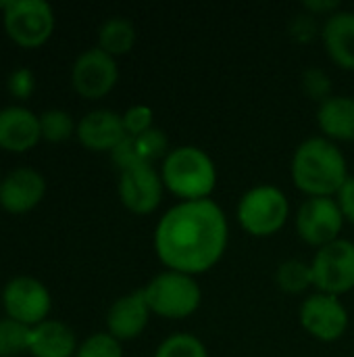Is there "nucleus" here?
<instances>
[{"instance_id":"nucleus-1","label":"nucleus","mask_w":354,"mask_h":357,"mask_svg":"<svg viewBox=\"0 0 354 357\" xmlns=\"http://www.w3.org/2000/svg\"><path fill=\"white\" fill-rule=\"evenodd\" d=\"M227 238V218L215 201H182L159 220L154 251L167 270L196 276L219 264Z\"/></svg>"},{"instance_id":"nucleus-2","label":"nucleus","mask_w":354,"mask_h":357,"mask_svg":"<svg viewBox=\"0 0 354 357\" xmlns=\"http://www.w3.org/2000/svg\"><path fill=\"white\" fill-rule=\"evenodd\" d=\"M348 165L338 144L325 136L303 140L292 157V180L309 197H334L348 180Z\"/></svg>"},{"instance_id":"nucleus-3","label":"nucleus","mask_w":354,"mask_h":357,"mask_svg":"<svg viewBox=\"0 0 354 357\" xmlns=\"http://www.w3.org/2000/svg\"><path fill=\"white\" fill-rule=\"evenodd\" d=\"M165 188L182 201L209 199L217 184V167L213 159L198 146H177L169 151L161 165Z\"/></svg>"},{"instance_id":"nucleus-4","label":"nucleus","mask_w":354,"mask_h":357,"mask_svg":"<svg viewBox=\"0 0 354 357\" xmlns=\"http://www.w3.org/2000/svg\"><path fill=\"white\" fill-rule=\"evenodd\" d=\"M142 293L146 297L150 312L154 316L169 318V320L188 318L202 303V291L200 284L194 280V276L173 270L156 274L142 289Z\"/></svg>"},{"instance_id":"nucleus-5","label":"nucleus","mask_w":354,"mask_h":357,"mask_svg":"<svg viewBox=\"0 0 354 357\" xmlns=\"http://www.w3.org/2000/svg\"><path fill=\"white\" fill-rule=\"evenodd\" d=\"M288 213V197L273 184H259L246 190L236 209L242 230L257 238L277 234L286 226Z\"/></svg>"},{"instance_id":"nucleus-6","label":"nucleus","mask_w":354,"mask_h":357,"mask_svg":"<svg viewBox=\"0 0 354 357\" xmlns=\"http://www.w3.org/2000/svg\"><path fill=\"white\" fill-rule=\"evenodd\" d=\"M0 10L6 36L21 48L44 46L56 25L54 10L46 0H4Z\"/></svg>"},{"instance_id":"nucleus-7","label":"nucleus","mask_w":354,"mask_h":357,"mask_svg":"<svg viewBox=\"0 0 354 357\" xmlns=\"http://www.w3.org/2000/svg\"><path fill=\"white\" fill-rule=\"evenodd\" d=\"M313 287L325 295H344L354 289V243L338 238L321 247L313 261Z\"/></svg>"},{"instance_id":"nucleus-8","label":"nucleus","mask_w":354,"mask_h":357,"mask_svg":"<svg viewBox=\"0 0 354 357\" xmlns=\"http://www.w3.org/2000/svg\"><path fill=\"white\" fill-rule=\"evenodd\" d=\"M2 307L6 318L33 328L48 320L52 297L42 280L33 276H15L2 289Z\"/></svg>"},{"instance_id":"nucleus-9","label":"nucleus","mask_w":354,"mask_h":357,"mask_svg":"<svg viewBox=\"0 0 354 357\" xmlns=\"http://www.w3.org/2000/svg\"><path fill=\"white\" fill-rule=\"evenodd\" d=\"M344 215L334 197H309L296 213V232L311 247H325L338 241Z\"/></svg>"},{"instance_id":"nucleus-10","label":"nucleus","mask_w":354,"mask_h":357,"mask_svg":"<svg viewBox=\"0 0 354 357\" xmlns=\"http://www.w3.org/2000/svg\"><path fill=\"white\" fill-rule=\"evenodd\" d=\"M119 79V67L115 56L106 54L98 46L83 50L71 67L73 90L88 100L106 96Z\"/></svg>"},{"instance_id":"nucleus-11","label":"nucleus","mask_w":354,"mask_h":357,"mask_svg":"<svg viewBox=\"0 0 354 357\" xmlns=\"http://www.w3.org/2000/svg\"><path fill=\"white\" fill-rule=\"evenodd\" d=\"M119 199L136 215L152 213L163 201V178L150 163H138L119 172Z\"/></svg>"},{"instance_id":"nucleus-12","label":"nucleus","mask_w":354,"mask_h":357,"mask_svg":"<svg viewBox=\"0 0 354 357\" xmlns=\"http://www.w3.org/2000/svg\"><path fill=\"white\" fill-rule=\"evenodd\" d=\"M300 324L317 341H338L348 328V312L338 297L315 293L300 305Z\"/></svg>"},{"instance_id":"nucleus-13","label":"nucleus","mask_w":354,"mask_h":357,"mask_svg":"<svg viewBox=\"0 0 354 357\" xmlns=\"http://www.w3.org/2000/svg\"><path fill=\"white\" fill-rule=\"evenodd\" d=\"M46 195V178L33 167H17L2 176L0 207L10 215H23L35 209Z\"/></svg>"},{"instance_id":"nucleus-14","label":"nucleus","mask_w":354,"mask_h":357,"mask_svg":"<svg viewBox=\"0 0 354 357\" xmlns=\"http://www.w3.org/2000/svg\"><path fill=\"white\" fill-rule=\"evenodd\" d=\"M75 136L88 151L111 153L127 134L119 113L111 109H94L77 121Z\"/></svg>"},{"instance_id":"nucleus-15","label":"nucleus","mask_w":354,"mask_h":357,"mask_svg":"<svg viewBox=\"0 0 354 357\" xmlns=\"http://www.w3.org/2000/svg\"><path fill=\"white\" fill-rule=\"evenodd\" d=\"M42 140L40 115L23 105L0 109V149L8 153H25Z\"/></svg>"},{"instance_id":"nucleus-16","label":"nucleus","mask_w":354,"mask_h":357,"mask_svg":"<svg viewBox=\"0 0 354 357\" xmlns=\"http://www.w3.org/2000/svg\"><path fill=\"white\" fill-rule=\"evenodd\" d=\"M150 314L152 312L146 303L142 289L123 295L106 312V333L117 341L138 339L146 331Z\"/></svg>"},{"instance_id":"nucleus-17","label":"nucleus","mask_w":354,"mask_h":357,"mask_svg":"<svg viewBox=\"0 0 354 357\" xmlns=\"http://www.w3.org/2000/svg\"><path fill=\"white\" fill-rule=\"evenodd\" d=\"M321 40L330 59L342 67L354 71V13L338 10L330 15L321 27Z\"/></svg>"},{"instance_id":"nucleus-18","label":"nucleus","mask_w":354,"mask_h":357,"mask_svg":"<svg viewBox=\"0 0 354 357\" xmlns=\"http://www.w3.org/2000/svg\"><path fill=\"white\" fill-rule=\"evenodd\" d=\"M77 347L79 345L75 333L58 320H44L42 324L31 328L29 335L31 357H75Z\"/></svg>"},{"instance_id":"nucleus-19","label":"nucleus","mask_w":354,"mask_h":357,"mask_svg":"<svg viewBox=\"0 0 354 357\" xmlns=\"http://www.w3.org/2000/svg\"><path fill=\"white\" fill-rule=\"evenodd\" d=\"M317 123L325 138L334 142H354V98L334 94L317 109Z\"/></svg>"},{"instance_id":"nucleus-20","label":"nucleus","mask_w":354,"mask_h":357,"mask_svg":"<svg viewBox=\"0 0 354 357\" xmlns=\"http://www.w3.org/2000/svg\"><path fill=\"white\" fill-rule=\"evenodd\" d=\"M136 38V25L127 17H108L98 29V48L117 59L134 48Z\"/></svg>"},{"instance_id":"nucleus-21","label":"nucleus","mask_w":354,"mask_h":357,"mask_svg":"<svg viewBox=\"0 0 354 357\" xmlns=\"http://www.w3.org/2000/svg\"><path fill=\"white\" fill-rule=\"evenodd\" d=\"M277 287L284 293L290 295H298L303 291H307L313 284V272H311V264H305L300 259H288L277 268L275 274Z\"/></svg>"},{"instance_id":"nucleus-22","label":"nucleus","mask_w":354,"mask_h":357,"mask_svg":"<svg viewBox=\"0 0 354 357\" xmlns=\"http://www.w3.org/2000/svg\"><path fill=\"white\" fill-rule=\"evenodd\" d=\"M29 335L31 328L13 320H0V357H19L29 354Z\"/></svg>"},{"instance_id":"nucleus-23","label":"nucleus","mask_w":354,"mask_h":357,"mask_svg":"<svg viewBox=\"0 0 354 357\" xmlns=\"http://www.w3.org/2000/svg\"><path fill=\"white\" fill-rule=\"evenodd\" d=\"M40 130H42V140L58 144L69 140L77 126L71 117V113L63 111V109H48L44 113H40Z\"/></svg>"},{"instance_id":"nucleus-24","label":"nucleus","mask_w":354,"mask_h":357,"mask_svg":"<svg viewBox=\"0 0 354 357\" xmlns=\"http://www.w3.org/2000/svg\"><path fill=\"white\" fill-rule=\"evenodd\" d=\"M154 357H209V354L198 337L190 333H177L167 337L156 347Z\"/></svg>"},{"instance_id":"nucleus-25","label":"nucleus","mask_w":354,"mask_h":357,"mask_svg":"<svg viewBox=\"0 0 354 357\" xmlns=\"http://www.w3.org/2000/svg\"><path fill=\"white\" fill-rule=\"evenodd\" d=\"M131 138H134L136 153L142 163L152 165V161L165 159L169 155V140H167L165 132L159 128H150L148 132H144L140 136H131Z\"/></svg>"},{"instance_id":"nucleus-26","label":"nucleus","mask_w":354,"mask_h":357,"mask_svg":"<svg viewBox=\"0 0 354 357\" xmlns=\"http://www.w3.org/2000/svg\"><path fill=\"white\" fill-rule=\"evenodd\" d=\"M75 357H123L121 341L108 333H96L77 347Z\"/></svg>"},{"instance_id":"nucleus-27","label":"nucleus","mask_w":354,"mask_h":357,"mask_svg":"<svg viewBox=\"0 0 354 357\" xmlns=\"http://www.w3.org/2000/svg\"><path fill=\"white\" fill-rule=\"evenodd\" d=\"M303 90L309 98L313 100H319V105L323 100H328L332 94V79L330 75L323 71V69H317V67H311L303 73Z\"/></svg>"},{"instance_id":"nucleus-28","label":"nucleus","mask_w":354,"mask_h":357,"mask_svg":"<svg viewBox=\"0 0 354 357\" xmlns=\"http://www.w3.org/2000/svg\"><path fill=\"white\" fill-rule=\"evenodd\" d=\"M35 90V75L29 67H17L6 77V92L17 100H27Z\"/></svg>"},{"instance_id":"nucleus-29","label":"nucleus","mask_w":354,"mask_h":357,"mask_svg":"<svg viewBox=\"0 0 354 357\" xmlns=\"http://www.w3.org/2000/svg\"><path fill=\"white\" fill-rule=\"evenodd\" d=\"M121 117H123V128H125L127 136H140V134L148 132L150 128H154L152 126L154 113L146 105H134Z\"/></svg>"},{"instance_id":"nucleus-30","label":"nucleus","mask_w":354,"mask_h":357,"mask_svg":"<svg viewBox=\"0 0 354 357\" xmlns=\"http://www.w3.org/2000/svg\"><path fill=\"white\" fill-rule=\"evenodd\" d=\"M111 159H113V163L117 165L119 172H121V169H127V167H131V165L142 163L140 157H138V153H136V144H134V138H131V136H125V138L111 151Z\"/></svg>"},{"instance_id":"nucleus-31","label":"nucleus","mask_w":354,"mask_h":357,"mask_svg":"<svg viewBox=\"0 0 354 357\" xmlns=\"http://www.w3.org/2000/svg\"><path fill=\"white\" fill-rule=\"evenodd\" d=\"M290 33L292 38H296L298 42H311L317 33V23H315V17L309 15V13H303V15H296L294 21L290 23Z\"/></svg>"},{"instance_id":"nucleus-32","label":"nucleus","mask_w":354,"mask_h":357,"mask_svg":"<svg viewBox=\"0 0 354 357\" xmlns=\"http://www.w3.org/2000/svg\"><path fill=\"white\" fill-rule=\"evenodd\" d=\"M336 203L344 215V220H348L351 224H354V176H351L344 186L338 190L336 195Z\"/></svg>"},{"instance_id":"nucleus-33","label":"nucleus","mask_w":354,"mask_h":357,"mask_svg":"<svg viewBox=\"0 0 354 357\" xmlns=\"http://www.w3.org/2000/svg\"><path fill=\"white\" fill-rule=\"evenodd\" d=\"M303 8L309 13V15H313V17H321V15H325V17H330V15H334V13H338L340 10V2L338 0H305L303 2Z\"/></svg>"},{"instance_id":"nucleus-34","label":"nucleus","mask_w":354,"mask_h":357,"mask_svg":"<svg viewBox=\"0 0 354 357\" xmlns=\"http://www.w3.org/2000/svg\"><path fill=\"white\" fill-rule=\"evenodd\" d=\"M0 182H2V174H0Z\"/></svg>"}]
</instances>
